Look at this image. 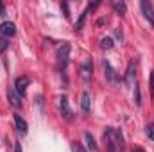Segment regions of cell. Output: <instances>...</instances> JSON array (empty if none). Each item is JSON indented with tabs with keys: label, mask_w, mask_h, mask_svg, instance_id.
Wrapping results in <instances>:
<instances>
[{
	"label": "cell",
	"mask_w": 154,
	"mask_h": 152,
	"mask_svg": "<svg viewBox=\"0 0 154 152\" xmlns=\"http://www.w3.org/2000/svg\"><path fill=\"white\" fill-rule=\"evenodd\" d=\"M9 47V41H7V38L5 36H0V54L2 52H5V48Z\"/></svg>",
	"instance_id": "cell-17"
},
{
	"label": "cell",
	"mask_w": 154,
	"mask_h": 152,
	"mask_svg": "<svg viewBox=\"0 0 154 152\" xmlns=\"http://www.w3.org/2000/svg\"><path fill=\"white\" fill-rule=\"evenodd\" d=\"M14 152H22V147H20V143H16V145H14Z\"/></svg>",
	"instance_id": "cell-23"
},
{
	"label": "cell",
	"mask_w": 154,
	"mask_h": 152,
	"mask_svg": "<svg viewBox=\"0 0 154 152\" xmlns=\"http://www.w3.org/2000/svg\"><path fill=\"white\" fill-rule=\"evenodd\" d=\"M91 72H93L91 61H86V63H82V65H81V77H82L84 81H88V79L91 77Z\"/></svg>",
	"instance_id": "cell-12"
},
{
	"label": "cell",
	"mask_w": 154,
	"mask_h": 152,
	"mask_svg": "<svg viewBox=\"0 0 154 152\" xmlns=\"http://www.w3.org/2000/svg\"><path fill=\"white\" fill-rule=\"evenodd\" d=\"M56 59H57V70H65L66 65H68V59H70V45L68 43H63L57 48Z\"/></svg>",
	"instance_id": "cell-2"
},
{
	"label": "cell",
	"mask_w": 154,
	"mask_h": 152,
	"mask_svg": "<svg viewBox=\"0 0 154 152\" xmlns=\"http://www.w3.org/2000/svg\"><path fill=\"white\" fill-rule=\"evenodd\" d=\"M151 95L154 99V70H152V75H151Z\"/></svg>",
	"instance_id": "cell-21"
},
{
	"label": "cell",
	"mask_w": 154,
	"mask_h": 152,
	"mask_svg": "<svg viewBox=\"0 0 154 152\" xmlns=\"http://www.w3.org/2000/svg\"><path fill=\"white\" fill-rule=\"evenodd\" d=\"M133 152H145V150H143L142 147H134V149H133Z\"/></svg>",
	"instance_id": "cell-24"
},
{
	"label": "cell",
	"mask_w": 154,
	"mask_h": 152,
	"mask_svg": "<svg viewBox=\"0 0 154 152\" xmlns=\"http://www.w3.org/2000/svg\"><path fill=\"white\" fill-rule=\"evenodd\" d=\"M29 82H31V81H29V77H25V75L18 77V79L14 81V90H16V93H18L20 97H23V95H25Z\"/></svg>",
	"instance_id": "cell-4"
},
{
	"label": "cell",
	"mask_w": 154,
	"mask_h": 152,
	"mask_svg": "<svg viewBox=\"0 0 154 152\" xmlns=\"http://www.w3.org/2000/svg\"><path fill=\"white\" fill-rule=\"evenodd\" d=\"M0 32H2V36H14L16 34V27H14V23L13 22H4L2 25H0Z\"/></svg>",
	"instance_id": "cell-9"
},
{
	"label": "cell",
	"mask_w": 154,
	"mask_h": 152,
	"mask_svg": "<svg viewBox=\"0 0 154 152\" xmlns=\"http://www.w3.org/2000/svg\"><path fill=\"white\" fill-rule=\"evenodd\" d=\"M113 7H115L116 13H120V14H125V11H127V5H125V2H122V0H115V2H113Z\"/></svg>",
	"instance_id": "cell-14"
},
{
	"label": "cell",
	"mask_w": 154,
	"mask_h": 152,
	"mask_svg": "<svg viewBox=\"0 0 154 152\" xmlns=\"http://www.w3.org/2000/svg\"><path fill=\"white\" fill-rule=\"evenodd\" d=\"M81 109H82V113H90L91 111V97H90L88 91H84L81 95Z\"/></svg>",
	"instance_id": "cell-10"
},
{
	"label": "cell",
	"mask_w": 154,
	"mask_h": 152,
	"mask_svg": "<svg viewBox=\"0 0 154 152\" xmlns=\"http://www.w3.org/2000/svg\"><path fill=\"white\" fill-rule=\"evenodd\" d=\"M134 102H136V106L142 104V100H140V88L136 84H134Z\"/></svg>",
	"instance_id": "cell-19"
},
{
	"label": "cell",
	"mask_w": 154,
	"mask_h": 152,
	"mask_svg": "<svg viewBox=\"0 0 154 152\" xmlns=\"http://www.w3.org/2000/svg\"><path fill=\"white\" fill-rule=\"evenodd\" d=\"M7 97H9V102H11L13 108H22V97L14 90H9L7 91Z\"/></svg>",
	"instance_id": "cell-11"
},
{
	"label": "cell",
	"mask_w": 154,
	"mask_h": 152,
	"mask_svg": "<svg viewBox=\"0 0 154 152\" xmlns=\"http://www.w3.org/2000/svg\"><path fill=\"white\" fill-rule=\"evenodd\" d=\"M93 7H97V4H90L82 13H81V16H79V20L75 22V31H81L82 27H84V22H86V16L90 14V11H93Z\"/></svg>",
	"instance_id": "cell-8"
},
{
	"label": "cell",
	"mask_w": 154,
	"mask_h": 152,
	"mask_svg": "<svg viewBox=\"0 0 154 152\" xmlns=\"http://www.w3.org/2000/svg\"><path fill=\"white\" fill-rule=\"evenodd\" d=\"M140 7H142V11H143V16L151 22V25H154V9H152V4H151V2H147V0H142Z\"/></svg>",
	"instance_id": "cell-6"
},
{
	"label": "cell",
	"mask_w": 154,
	"mask_h": 152,
	"mask_svg": "<svg viewBox=\"0 0 154 152\" xmlns=\"http://www.w3.org/2000/svg\"><path fill=\"white\" fill-rule=\"evenodd\" d=\"M72 152H86V150H84V147H82L81 143L74 141V143H72Z\"/></svg>",
	"instance_id": "cell-20"
},
{
	"label": "cell",
	"mask_w": 154,
	"mask_h": 152,
	"mask_svg": "<svg viewBox=\"0 0 154 152\" xmlns=\"http://www.w3.org/2000/svg\"><path fill=\"white\" fill-rule=\"evenodd\" d=\"M125 84L127 88H133L136 84V70H134V63L131 61L127 65V72H125Z\"/></svg>",
	"instance_id": "cell-5"
},
{
	"label": "cell",
	"mask_w": 154,
	"mask_h": 152,
	"mask_svg": "<svg viewBox=\"0 0 154 152\" xmlns=\"http://www.w3.org/2000/svg\"><path fill=\"white\" fill-rule=\"evenodd\" d=\"M2 14H5V5L0 2V16H2Z\"/></svg>",
	"instance_id": "cell-22"
},
{
	"label": "cell",
	"mask_w": 154,
	"mask_h": 152,
	"mask_svg": "<svg viewBox=\"0 0 154 152\" xmlns=\"http://www.w3.org/2000/svg\"><path fill=\"white\" fill-rule=\"evenodd\" d=\"M14 123H16V127H18V131L22 132V134H27V122L20 116V114H14Z\"/></svg>",
	"instance_id": "cell-13"
},
{
	"label": "cell",
	"mask_w": 154,
	"mask_h": 152,
	"mask_svg": "<svg viewBox=\"0 0 154 152\" xmlns=\"http://www.w3.org/2000/svg\"><path fill=\"white\" fill-rule=\"evenodd\" d=\"M104 143H106V150L108 152H118L122 149L124 143V136L122 132L115 127H108L104 131Z\"/></svg>",
	"instance_id": "cell-1"
},
{
	"label": "cell",
	"mask_w": 154,
	"mask_h": 152,
	"mask_svg": "<svg viewBox=\"0 0 154 152\" xmlns=\"http://www.w3.org/2000/svg\"><path fill=\"white\" fill-rule=\"evenodd\" d=\"M84 140H86V143H88V149L91 152H95L97 150V143H95V140H93V136L90 134V132H86L84 134Z\"/></svg>",
	"instance_id": "cell-15"
},
{
	"label": "cell",
	"mask_w": 154,
	"mask_h": 152,
	"mask_svg": "<svg viewBox=\"0 0 154 152\" xmlns=\"http://www.w3.org/2000/svg\"><path fill=\"white\" fill-rule=\"evenodd\" d=\"M145 134L149 136V140H152V141H154V125H152V123H149V125L145 127Z\"/></svg>",
	"instance_id": "cell-18"
},
{
	"label": "cell",
	"mask_w": 154,
	"mask_h": 152,
	"mask_svg": "<svg viewBox=\"0 0 154 152\" xmlns=\"http://www.w3.org/2000/svg\"><path fill=\"white\" fill-rule=\"evenodd\" d=\"M102 68H104V75H106V81H108L109 84H118V82H120V77L116 75L115 68L111 66V63H109L108 59H104V61H102Z\"/></svg>",
	"instance_id": "cell-3"
},
{
	"label": "cell",
	"mask_w": 154,
	"mask_h": 152,
	"mask_svg": "<svg viewBox=\"0 0 154 152\" xmlns=\"http://www.w3.org/2000/svg\"><path fill=\"white\" fill-rule=\"evenodd\" d=\"M59 108H61V114L66 118V120H72L74 114H72V109H70V104H68V99L66 97H61L59 99Z\"/></svg>",
	"instance_id": "cell-7"
},
{
	"label": "cell",
	"mask_w": 154,
	"mask_h": 152,
	"mask_svg": "<svg viewBox=\"0 0 154 152\" xmlns=\"http://www.w3.org/2000/svg\"><path fill=\"white\" fill-rule=\"evenodd\" d=\"M100 47H102L104 50H109V48L113 47V39L111 38H102L100 39Z\"/></svg>",
	"instance_id": "cell-16"
}]
</instances>
